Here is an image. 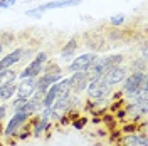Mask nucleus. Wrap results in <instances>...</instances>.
Here are the masks:
<instances>
[{"mask_svg":"<svg viewBox=\"0 0 148 146\" xmlns=\"http://www.w3.org/2000/svg\"><path fill=\"white\" fill-rule=\"evenodd\" d=\"M81 0H54V2H47V3H42L36 9H30L27 10L29 17H40L42 12H47V10H52V9H66V7H76L79 5Z\"/></svg>","mask_w":148,"mask_h":146,"instance_id":"obj_1","label":"nucleus"},{"mask_svg":"<svg viewBox=\"0 0 148 146\" xmlns=\"http://www.w3.org/2000/svg\"><path fill=\"white\" fill-rule=\"evenodd\" d=\"M86 89H88V94H89V98L92 101H103L111 94V86H108L106 82H103L101 79L89 81Z\"/></svg>","mask_w":148,"mask_h":146,"instance_id":"obj_2","label":"nucleus"},{"mask_svg":"<svg viewBox=\"0 0 148 146\" xmlns=\"http://www.w3.org/2000/svg\"><path fill=\"white\" fill-rule=\"evenodd\" d=\"M145 81H147V76H145L143 71H136V72H133L131 76H126L123 79V91L121 92L131 96V94H135L141 87V84Z\"/></svg>","mask_w":148,"mask_h":146,"instance_id":"obj_3","label":"nucleus"},{"mask_svg":"<svg viewBox=\"0 0 148 146\" xmlns=\"http://www.w3.org/2000/svg\"><path fill=\"white\" fill-rule=\"evenodd\" d=\"M47 61V54L46 52H39V54L30 61V64L22 71L20 74V77L24 79V77H36L39 74L42 72V69H44V62Z\"/></svg>","mask_w":148,"mask_h":146,"instance_id":"obj_4","label":"nucleus"},{"mask_svg":"<svg viewBox=\"0 0 148 146\" xmlns=\"http://www.w3.org/2000/svg\"><path fill=\"white\" fill-rule=\"evenodd\" d=\"M128 76L126 72V67H121V65H116V67H111L106 72L101 76V81L106 82L108 86H114V84H120L123 82V79Z\"/></svg>","mask_w":148,"mask_h":146,"instance_id":"obj_5","label":"nucleus"},{"mask_svg":"<svg viewBox=\"0 0 148 146\" xmlns=\"http://www.w3.org/2000/svg\"><path fill=\"white\" fill-rule=\"evenodd\" d=\"M36 77H24L22 81H20V84L17 86V99H24L27 101L30 99V96L34 94V91H36Z\"/></svg>","mask_w":148,"mask_h":146,"instance_id":"obj_6","label":"nucleus"},{"mask_svg":"<svg viewBox=\"0 0 148 146\" xmlns=\"http://www.w3.org/2000/svg\"><path fill=\"white\" fill-rule=\"evenodd\" d=\"M94 57H96V54H91V52L89 54L77 55L73 62L69 64V72H83V71H86L91 65V62L94 61Z\"/></svg>","mask_w":148,"mask_h":146,"instance_id":"obj_7","label":"nucleus"},{"mask_svg":"<svg viewBox=\"0 0 148 146\" xmlns=\"http://www.w3.org/2000/svg\"><path fill=\"white\" fill-rule=\"evenodd\" d=\"M62 79V74L61 72H47L44 74L39 81H36V89H40V91H47L52 84H56L57 81Z\"/></svg>","mask_w":148,"mask_h":146,"instance_id":"obj_8","label":"nucleus"},{"mask_svg":"<svg viewBox=\"0 0 148 146\" xmlns=\"http://www.w3.org/2000/svg\"><path fill=\"white\" fill-rule=\"evenodd\" d=\"M69 81H71V89H73V91L81 92L88 87L89 77H88V74L83 71V72H73V76L69 77Z\"/></svg>","mask_w":148,"mask_h":146,"instance_id":"obj_9","label":"nucleus"},{"mask_svg":"<svg viewBox=\"0 0 148 146\" xmlns=\"http://www.w3.org/2000/svg\"><path fill=\"white\" fill-rule=\"evenodd\" d=\"M29 118V113H20V111H15V114L12 116V119L9 121V126L5 129V134L7 136H12L15 131H17L24 123H25V119Z\"/></svg>","mask_w":148,"mask_h":146,"instance_id":"obj_10","label":"nucleus"},{"mask_svg":"<svg viewBox=\"0 0 148 146\" xmlns=\"http://www.w3.org/2000/svg\"><path fill=\"white\" fill-rule=\"evenodd\" d=\"M22 55H24V49H15L10 54H7L5 57H2V61H0V71L2 69H10L12 65H15L17 62H20L22 61Z\"/></svg>","mask_w":148,"mask_h":146,"instance_id":"obj_11","label":"nucleus"},{"mask_svg":"<svg viewBox=\"0 0 148 146\" xmlns=\"http://www.w3.org/2000/svg\"><path fill=\"white\" fill-rule=\"evenodd\" d=\"M51 89L54 91L56 99H57V98H62V96H66V94H69V91H71V81L62 77L61 81H57L56 84H52Z\"/></svg>","mask_w":148,"mask_h":146,"instance_id":"obj_12","label":"nucleus"},{"mask_svg":"<svg viewBox=\"0 0 148 146\" xmlns=\"http://www.w3.org/2000/svg\"><path fill=\"white\" fill-rule=\"evenodd\" d=\"M15 91H17V84H15V81L7 82V84L0 86V101L10 99V98L15 94Z\"/></svg>","mask_w":148,"mask_h":146,"instance_id":"obj_13","label":"nucleus"},{"mask_svg":"<svg viewBox=\"0 0 148 146\" xmlns=\"http://www.w3.org/2000/svg\"><path fill=\"white\" fill-rule=\"evenodd\" d=\"M125 146H148L145 134H130L123 139Z\"/></svg>","mask_w":148,"mask_h":146,"instance_id":"obj_14","label":"nucleus"},{"mask_svg":"<svg viewBox=\"0 0 148 146\" xmlns=\"http://www.w3.org/2000/svg\"><path fill=\"white\" fill-rule=\"evenodd\" d=\"M76 49H77V40H76V39H71V40L62 47V50H61V57H62V59H69V57H73L74 52H76Z\"/></svg>","mask_w":148,"mask_h":146,"instance_id":"obj_15","label":"nucleus"},{"mask_svg":"<svg viewBox=\"0 0 148 146\" xmlns=\"http://www.w3.org/2000/svg\"><path fill=\"white\" fill-rule=\"evenodd\" d=\"M17 77H18V74L15 72L14 69H2V71H0V86L15 81Z\"/></svg>","mask_w":148,"mask_h":146,"instance_id":"obj_16","label":"nucleus"},{"mask_svg":"<svg viewBox=\"0 0 148 146\" xmlns=\"http://www.w3.org/2000/svg\"><path fill=\"white\" fill-rule=\"evenodd\" d=\"M104 61H106L108 69H111V67H116V65H120L123 62V55L121 54H110V55L104 57Z\"/></svg>","mask_w":148,"mask_h":146,"instance_id":"obj_17","label":"nucleus"},{"mask_svg":"<svg viewBox=\"0 0 148 146\" xmlns=\"http://www.w3.org/2000/svg\"><path fill=\"white\" fill-rule=\"evenodd\" d=\"M47 124H49V119H46V118H40V119H39V123H37L36 131H34V133H36L37 136H39V134H40V133H42V131H44V129L47 128Z\"/></svg>","mask_w":148,"mask_h":146,"instance_id":"obj_18","label":"nucleus"},{"mask_svg":"<svg viewBox=\"0 0 148 146\" xmlns=\"http://www.w3.org/2000/svg\"><path fill=\"white\" fill-rule=\"evenodd\" d=\"M110 22H111L113 27H120V25H123V22H125V15H123V14L113 15V17L110 18Z\"/></svg>","mask_w":148,"mask_h":146,"instance_id":"obj_19","label":"nucleus"},{"mask_svg":"<svg viewBox=\"0 0 148 146\" xmlns=\"http://www.w3.org/2000/svg\"><path fill=\"white\" fill-rule=\"evenodd\" d=\"M15 5V0H0V7L2 9H10Z\"/></svg>","mask_w":148,"mask_h":146,"instance_id":"obj_20","label":"nucleus"},{"mask_svg":"<svg viewBox=\"0 0 148 146\" xmlns=\"http://www.w3.org/2000/svg\"><path fill=\"white\" fill-rule=\"evenodd\" d=\"M84 124H86V119H84V118L83 119H77V121L74 123V128H76V129H81Z\"/></svg>","mask_w":148,"mask_h":146,"instance_id":"obj_21","label":"nucleus"},{"mask_svg":"<svg viewBox=\"0 0 148 146\" xmlns=\"http://www.w3.org/2000/svg\"><path fill=\"white\" fill-rule=\"evenodd\" d=\"M5 113H7V108H5V106H2V108H0V119L5 116Z\"/></svg>","mask_w":148,"mask_h":146,"instance_id":"obj_22","label":"nucleus"},{"mask_svg":"<svg viewBox=\"0 0 148 146\" xmlns=\"http://www.w3.org/2000/svg\"><path fill=\"white\" fill-rule=\"evenodd\" d=\"M125 131H126V133H131V131H135V126H126Z\"/></svg>","mask_w":148,"mask_h":146,"instance_id":"obj_23","label":"nucleus"},{"mask_svg":"<svg viewBox=\"0 0 148 146\" xmlns=\"http://www.w3.org/2000/svg\"><path fill=\"white\" fill-rule=\"evenodd\" d=\"M2 52H3V44L0 42V55H2Z\"/></svg>","mask_w":148,"mask_h":146,"instance_id":"obj_24","label":"nucleus"}]
</instances>
